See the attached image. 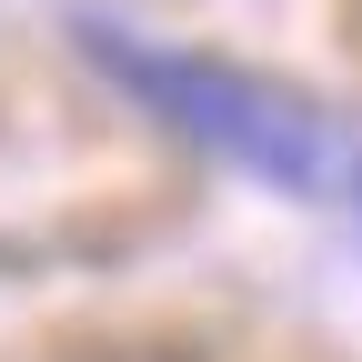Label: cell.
Returning <instances> with one entry per match:
<instances>
[{
  "mask_svg": "<svg viewBox=\"0 0 362 362\" xmlns=\"http://www.w3.org/2000/svg\"><path fill=\"white\" fill-rule=\"evenodd\" d=\"M81 51L121 101H141L161 131L202 141L211 161H232L252 181L292 202H342L362 211V131L332 121L322 101L262 81L242 61H211V51H181V40H151V30H121V21H81Z\"/></svg>",
  "mask_w": 362,
  "mask_h": 362,
  "instance_id": "obj_1",
  "label": "cell"
}]
</instances>
